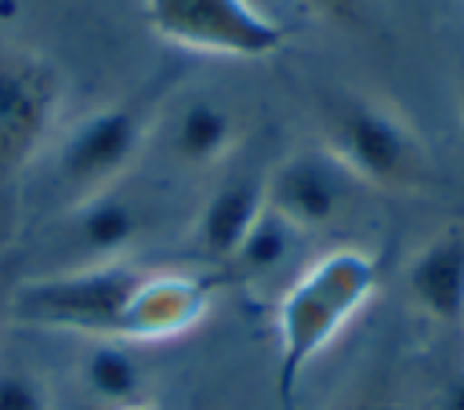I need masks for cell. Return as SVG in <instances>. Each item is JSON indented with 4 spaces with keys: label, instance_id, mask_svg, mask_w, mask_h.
<instances>
[{
    "label": "cell",
    "instance_id": "obj_1",
    "mask_svg": "<svg viewBox=\"0 0 464 410\" xmlns=\"http://www.w3.org/2000/svg\"><path fill=\"white\" fill-rule=\"evenodd\" d=\"M381 268L362 247H334L308 261L276 305V406L294 410L304 370L377 294Z\"/></svg>",
    "mask_w": 464,
    "mask_h": 410
},
{
    "label": "cell",
    "instance_id": "obj_2",
    "mask_svg": "<svg viewBox=\"0 0 464 410\" xmlns=\"http://www.w3.org/2000/svg\"><path fill=\"white\" fill-rule=\"evenodd\" d=\"M323 149L370 189L410 192L431 178V152L410 116L373 94H341L326 105Z\"/></svg>",
    "mask_w": 464,
    "mask_h": 410
},
{
    "label": "cell",
    "instance_id": "obj_3",
    "mask_svg": "<svg viewBox=\"0 0 464 410\" xmlns=\"http://www.w3.org/2000/svg\"><path fill=\"white\" fill-rule=\"evenodd\" d=\"M145 268L130 258L123 261H87L72 268H58L47 276H33L14 287L7 308L14 323L44 327V330H76L94 341H120L130 298L141 283Z\"/></svg>",
    "mask_w": 464,
    "mask_h": 410
},
{
    "label": "cell",
    "instance_id": "obj_4",
    "mask_svg": "<svg viewBox=\"0 0 464 410\" xmlns=\"http://www.w3.org/2000/svg\"><path fill=\"white\" fill-rule=\"evenodd\" d=\"M62 69L47 54L0 44V189L18 181L47 145L62 112Z\"/></svg>",
    "mask_w": 464,
    "mask_h": 410
},
{
    "label": "cell",
    "instance_id": "obj_5",
    "mask_svg": "<svg viewBox=\"0 0 464 410\" xmlns=\"http://www.w3.org/2000/svg\"><path fill=\"white\" fill-rule=\"evenodd\" d=\"M141 7L156 36L188 51L272 58L286 44L283 22L268 18L254 0H141Z\"/></svg>",
    "mask_w": 464,
    "mask_h": 410
},
{
    "label": "cell",
    "instance_id": "obj_6",
    "mask_svg": "<svg viewBox=\"0 0 464 410\" xmlns=\"http://www.w3.org/2000/svg\"><path fill=\"white\" fill-rule=\"evenodd\" d=\"M149 142V112L141 102H120L80 116L54 152V174L72 203L116 189Z\"/></svg>",
    "mask_w": 464,
    "mask_h": 410
},
{
    "label": "cell",
    "instance_id": "obj_7",
    "mask_svg": "<svg viewBox=\"0 0 464 410\" xmlns=\"http://www.w3.org/2000/svg\"><path fill=\"white\" fill-rule=\"evenodd\" d=\"M352 185L348 171L326 149L290 152L265 178V207L304 236L341 218Z\"/></svg>",
    "mask_w": 464,
    "mask_h": 410
},
{
    "label": "cell",
    "instance_id": "obj_8",
    "mask_svg": "<svg viewBox=\"0 0 464 410\" xmlns=\"http://www.w3.org/2000/svg\"><path fill=\"white\" fill-rule=\"evenodd\" d=\"M210 308V287L199 276L178 272V268H145L120 341L145 345V341H170L199 327V319Z\"/></svg>",
    "mask_w": 464,
    "mask_h": 410
},
{
    "label": "cell",
    "instance_id": "obj_9",
    "mask_svg": "<svg viewBox=\"0 0 464 410\" xmlns=\"http://www.w3.org/2000/svg\"><path fill=\"white\" fill-rule=\"evenodd\" d=\"M406 294L431 323L464 330V232L431 236L406 265Z\"/></svg>",
    "mask_w": 464,
    "mask_h": 410
},
{
    "label": "cell",
    "instance_id": "obj_10",
    "mask_svg": "<svg viewBox=\"0 0 464 410\" xmlns=\"http://www.w3.org/2000/svg\"><path fill=\"white\" fill-rule=\"evenodd\" d=\"M69 232H72V243L80 250L76 265L123 261L141 236V210L134 200L120 196V185H116V189H105L98 196L76 200L69 210Z\"/></svg>",
    "mask_w": 464,
    "mask_h": 410
},
{
    "label": "cell",
    "instance_id": "obj_11",
    "mask_svg": "<svg viewBox=\"0 0 464 410\" xmlns=\"http://www.w3.org/2000/svg\"><path fill=\"white\" fill-rule=\"evenodd\" d=\"M261 214H265V178L225 181L203 200V207L196 214V225H192L196 247L210 261L228 265Z\"/></svg>",
    "mask_w": 464,
    "mask_h": 410
},
{
    "label": "cell",
    "instance_id": "obj_12",
    "mask_svg": "<svg viewBox=\"0 0 464 410\" xmlns=\"http://www.w3.org/2000/svg\"><path fill=\"white\" fill-rule=\"evenodd\" d=\"M239 142V120L236 112L218 98H188L170 127H167V149L181 167L207 171L218 167Z\"/></svg>",
    "mask_w": 464,
    "mask_h": 410
},
{
    "label": "cell",
    "instance_id": "obj_13",
    "mask_svg": "<svg viewBox=\"0 0 464 410\" xmlns=\"http://www.w3.org/2000/svg\"><path fill=\"white\" fill-rule=\"evenodd\" d=\"M80 381H83V388L98 403H105L109 410H116V406L141 403L145 374H141V363L134 359V352H130L127 341L102 337V341H94L83 352V359H80Z\"/></svg>",
    "mask_w": 464,
    "mask_h": 410
},
{
    "label": "cell",
    "instance_id": "obj_14",
    "mask_svg": "<svg viewBox=\"0 0 464 410\" xmlns=\"http://www.w3.org/2000/svg\"><path fill=\"white\" fill-rule=\"evenodd\" d=\"M297 229H290L279 214H272L265 207V214L254 221V229L246 232V239L239 243V250L232 254V268L239 276H250V279H261V276H272L276 268H283L294 254V243H297Z\"/></svg>",
    "mask_w": 464,
    "mask_h": 410
},
{
    "label": "cell",
    "instance_id": "obj_15",
    "mask_svg": "<svg viewBox=\"0 0 464 410\" xmlns=\"http://www.w3.org/2000/svg\"><path fill=\"white\" fill-rule=\"evenodd\" d=\"M0 410H51V392L29 366L0 363Z\"/></svg>",
    "mask_w": 464,
    "mask_h": 410
},
{
    "label": "cell",
    "instance_id": "obj_16",
    "mask_svg": "<svg viewBox=\"0 0 464 410\" xmlns=\"http://www.w3.org/2000/svg\"><path fill=\"white\" fill-rule=\"evenodd\" d=\"M304 4L330 22H359L370 11V0H304Z\"/></svg>",
    "mask_w": 464,
    "mask_h": 410
},
{
    "label": "cell",
    "instance_id": "obj_17",
    "mask_svg": "<svg viewBox=\"0 0 464 410\" xmlns=\"http://www.w3.org/2000/svg\"><path fill=\"white\" fill-rule=\"evenodd\" d=\"M348 410H406V406L395 403V399H362V403H355Z\"/></svg>",
    "mask_w": 464,
    "mask_h": 410
},
{
    "label": "cell",
    "instance_id": "obj_18",
    "mask_svg": "<svg viewBox=\"0 0 464 410\" xmlns=\"http://www.w3.org/2000/svg\"><path fill=\"white\" fill-rule=\"evenodd\" d=\"M116 410H152V406H145V403H130V406H116Z\"/></svg>",
    "mask_w": 464,
    "mask_h": 410
},
{
    "label": "cell",
    "instance_id": "obj_19",
    "mask_svg": "<svg viewBox=\"0 0 464 410\" xmlns=\"http://www.w3.org/2000/svg\"><path fill=\"white\" fill-rule=\"evenodd\" d=\"M460 123H464V94H460Z\"/></svg>",
    "mask_w": 464,
    "mask_h": 410
}]
</instances>
